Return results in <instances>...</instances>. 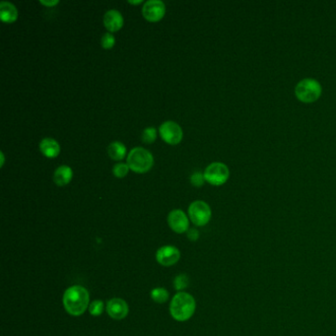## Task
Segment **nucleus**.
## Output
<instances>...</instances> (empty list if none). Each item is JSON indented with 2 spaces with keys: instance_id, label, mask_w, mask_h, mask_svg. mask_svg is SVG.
<instances>
[{
  "instance_id": "nucleus-1",
  "label": "nucleus",
  "mask_w": 336,
  "mask_h": 336,
  "mask_svg": "<svg viewBox=\"0 0 336 336\" xmlns=\"http://www.w3.org/2000/svg\"><path fill=\"white\" fill-rule=\"evenodd\" d=\"M90 296L87 289L74 285L67 289L63 295V306L66 312L73 316L83 314L89 309Z\"/></svg>"
},
{
  "instance_id": "nucleus-2",
  "label": "nucleus",
  "mask_w": 336,
  "mask_h": 336,
  "mask_svg": "<svg viewBox=\"0 0 336 336\" xmlns=\"http://www.w3.org/2000/svg\"><path fill=\"white\" fill-rule=\"evenodd\" d=\"M195 308V300L191 294L179 292L171 302L170 312L174 320L178 322H185L193 315Z\"/></svg>"
},
{
  "instance_id": "nucleus-3",
  "label": "nucleus",
  "mask_w": 336,
  "mask_h": 336,
  "mask_svg": "<svg viewBox=\"0 0 336 336\" xmlns=\"http://www.w3.org/2000/svg\"><path fill=\"white\" fill-rule=\"evenodd\" d=\"M322 85L313 78L303 79L295 87V95L297 99L305 104H311L318 101L322 96Z\"/></svg>"
},
{
  "instance_id": "nucleus-4",
  "label": "nucleus",
  "mask_w": 336,
  "mask_h": 336,
  "mask_svg": "<svg viewBox=\"0 0 336 336\" xmlns=\"http://www.w3.org/2000/svg\"><path fill=\"white\" fill-rule=\"evenodd\" d=\"M153 164V155L142 147L133 148L127 155V165L135 173H146L152 168Z\"/></svg>"
},
{
  "instance_id": "nucleus-5",
  "label": "nucleus",
  "mask_w": 336,
  "mask_h": 336,
  "mask_svg": "<svg viewBox=\"0 0 336 336\" xmlns=\"http://www.w3.org/2000/svg\"><path fill=\"white\" fill-rule=\"evenodd\" d=\"M205 180L213 185H222L224 184L230 177L229 168L221 162L211 163L205 169Z\"/></svg>"
},
{
  "instance_id": "nucleus-6",
  "label": "nucleus",
  "mask_w": 336,
  "mask_h": 336,
  "mask_svg": "<svg viewBox=\"0 0 336 336\" xmlns=\"http://www.w3.org/2000/svg\"><path fill=\"white\" fill-rule=\"evenodd\" d=\"M189 215L192 223L196 226H205L211 219V208L205 201H193L189 207Z\"/></svg>"
},
{
  "instance_id": "nucleus-7",
  "label": "nucleus",
  "mask_w": 336,
  "mask_h": 336,
  "mask_svg": "<svg viewBox=\"0 0 336 336\" xmlns=\"http://www.w3.org/2000/svg\"><path fill=\"white\" fill-rule=\"evenodd\" d=\"M159 132L162 139L169 144H179L183 136L181 127L173 120L163 122L159 127Z\"/></svg>"
},
{
  "instance_id": "nucleus-8",
  "label": "nucleus",
  "mask_w": 336,
  "mask_h": 336,
  "mask_svg": "<svg viewBox=\"0 0 336 336\" xmlns=\"http://www.w3.org/2000/svg\"><path fill=\"white\" fill-rule=\"evenodd\" d=\"M166 12V5L161 0H148L142 7V14L145 19L150 22L161 20Z\"/></svg>"
},
{
  "instance_id": "nucleus-9",
  "label": "nucleus",
  "mask_w": 336,
  "mask_h": 336,
  "mask_svg": "<svg viewBox=\"0 0 336 336\" xmlns=\"http://www.w3.org/2000/svg\"><path fill=\"white\" fill-rule=\"evenodd\" d=\"M168 223L170 228L178 234L185 233L190 228L189 218L185 215V213L180 209L172 210L169 213Z\"/></svg>"
},
{
  "instance_id": "nucleus-10",
  "label": "nucleus",
  "mask_w": 336,
  "mask_h": 336,
  "mask_svg": "<svg viewBox=\"0 0 336 336\" xmlns=\"http://www.w3.org/2000/svg\"><path fill=\"white\" fill-rule=\"evenodd\" d=\"M180 258V252L176 247L164 246L156 252V260L163 266H172Z\"/></svg>"
},
{
  "instance_id": "nucleus-11",
  "label": "nucleus",
  "mask_w": 336,
  "mask_h": 336,
  "mask_svg": "<svg viewBox=\"0 0 336 336\" xmlns=\"http://www.w3.org/2000/svg\"><path fill=\"white\" fill-rule=\"evenodd\" d=\"M128 305L127 303L120 298H114L107 304V312L108 315L117 321L123 320L128 314Z\"/></svg>"
},
{
  "instance_id": "nucleus-12",
  "label": "nucleus",
  "mask_w": 336,
  "mask_h": 336,
  "mask_svg": "<svg viewBox=\"0 0 336 336\" xmlns=\"http://www.w3.org/2000/svg\"><path fill=\"white\" fill-rule=\"evenodd\" d=\"M104 25L109 32H117L123 26V17L119 10L110 9L104 15Z\"/></svg>"
},
{
  "instance_id": "nucleus-13",
  "label": "nucleus",
  "mask_w": 336,
  "mask_h": 336,
  "mask_svg": "<svg viewBox=\"0 0 336 336\" xmlns=\"http://www.w3.org/2000/svg\"><path fill=\"white\" fill-rule=\"evenodd\" d=\"M0 17L5 23H13L18 18V10L16 6L8 1L0 2Z\"/></svg>"
},
{
  "instance_id": "nucleus-14",
  "label": "nucleus",
  "mask_w": 336,
  "mask_h": 336,
  "mask_svg": "<svg viewBox=\"0 0 336 336\" xmlns=\"http://www.w3.org/2000/svg\"><path fill=\"white\" fill-rule=\"evenodd\" d=\"M40 150L48 158H55L60 154V146L55 139L47 137L40 142Z\"/></svg>"
},
{
  "instance_id": "nucleus-15",
  "label": "nucleus",
  "mask_w": 336,
  "mask_h": 336,
  "mask_svg": "<svg viewBox=\"0 0 336 336\" xmlns=\"http://www.w3.org/2000/svg\"><path fill=\"white\" fill-rule=\"evenodd\" d=\"M72 169L70 168L69 166H67V165H61L54 171L53 181L58 185L63 186V185H66L67 183L70 182V180H72Z\"/></svg>"
},
{
  "instance_id": "nucleus-16",
  "label": "nucleus",
  "mask_w": 336,
  "mask_h": 336,
  "mask_svg": "<svg viewBox=\"0 0 336 336\" xmlns=\"http://www.w3.org/2000/svg\"><path fill=\"white\" fill-rule=\"evenodd\" d=\"M108 154L114 160H122L126 154V146L120 141H114L108 146Z\"/></svg>"
},
{
  "instance_id": "nucleus-17",
  "label": "nucleus",
  "mask_w": 336,
  "mask_h": 336,
  "mask_svg": "<svg viewBox=\"0 0 336 336\" xmlns=\"http://www.w3.org/2000/svg\"><path fill=\"white\" fill-rule=\"evenodd\" d=\"M150 296L152 298V300L156 302L158 304H164L165 302H167L169 299V292L164 288H154L151 293Z\"/></svg>"
},
{
  "instance_id": "nucleus-18",
  "label": "nucleus",
  "mask_w": 336,
  "mask_h": 336,
  "mask_svg": "<svg viewBox=\"0 0 336 336\" xmlns=\"http://www.w3.org/2000/svg\"><path fill=\"white\" fill-rule=\"evenodd\" d=\"M129 171V167L125 163H118L114 166L113 173L117 178H124Z\"/></svg>"
},
{
  "instance_id": "nucleus-19",
  "label": "nucleus",
  "mask_w": 336,
  "mask_h": 336,
  "mask_svg": "<svg viewBox=\"0 0 336 336\" xmlns=\"http://www.w3.org/2000/svg\"><path fill=\"white\" fill-rule=\"evenodd\" d=\"M157 129L155 127H147L142 132V140L145 143H153L156 140Z\"/></svg>"
},
{
  "instance_id": "nucleus-20",
  "label": "nucleus",
  "mask_w": 336,
  "mask_h": 336,
  "mask_svg": "<svg viewBox=\"0 0 336 336\" xmlns=\"http://www.w3.org/2000/svg\"><path fill=\"white\" fill-rule=\"evenodd\" d=\"M104 312V303L101 300H96L92 302L89 305V312L94 315L99 316Z\"/></svg>"
},
{
  "instance_id": "nucleus-21",
  "label": "nucleus",
  "mask_w": 336,
  "mask_h": 336,
  "mask_svg": "<svg viewBox=\"0 0 336 336\" xmlns=\"http://www.w3.org/2000/svg\"><path fill=\"white\" fill-rule=\"evenodd\" d=\"M115 44H116V38L110 32L104 34V36H102L101 45L105 49H110L115 46Z\"/></svg>"
},
{
  "instance_id": "nucleus-22",
  "label": "nucleus",
  "mask_w": 336,
  "mask_h": 336,
  "mask_svg": "<svg viewBox=\"0 0 336 336\" xmlns=\"http://www.w3.org/2000/svg\"><path fill=\"white\" fill-rule=\"evenodd\" d=\"M189 282H190L189 277L186 276L185 274H180L175 278L174 285H175V288L177 289L178 291H181L188 287Z\"/></svg>"
},
{
  "instance_id": "nucleus-23",
  "label": "nucleus",
  "mask_w": 336,
  "mask_h": 336,
  "mask_svg": "<svg viewBox=\"0 0 336 336\" xmlns=\"http://www.w3.org/2000/svg\"><path fill=\"white\" fill-rule=\"evenodd\" d=\"M204 174L201 172H194L191 176V182L194 186H201L204 183Z\"/></svg>"
},
{
  "instance_id": "nucleus-24",
  "label": "nucleus",
  "mask_w": 336,
  "mask_h": 336,
  "mask_svg": "<svg viewBox=\"0 0 336 336\" xmlns=\"http://www.w3.org/2000/svg\"><path fill=\"white\" fill-rule=\"evenodd\" d=\"M188 238L190 240L194 241V240H197V239L199 238V233L197 230L195 229H189L188 231Z\"/></svg>"
},
{
  "instance_id": "nucleus-25",
  "label": "nucleus",
  "mask_w": 336,
  "mask_h": 336,
  "mask_svg": "<svg viewBox=\"0 0 336 336\" xmlns=\"http://www.w3.org/2000/svg\"><path fill=\"white\" fill-rule=\"evenodd\" d=\"M60 1L59 0H51V1H46V0H41V3L46 5V6H53L57 5Z\"/></svg>"
},
{
  "instance_id": "nucleus-26",
  "label": "nucleus",
  "mask_w": 336,
  "mask_h": 336,
  "mask_svg": "<svg viewBox=\"0 0 336 336\" xmlns=\"http://www.w3.org/2000/svg\"><path fill=\"white\" fill-rule=\"evenodd\" d=\"M128 2L132 3V4H139V3H141L142 1H141V0H138V1H132V0H129Z\"/></svg>"
},
{
  "instance_id": "nucleus-27",
  "label": "nucleus",
  "mask_w": 336,
  "mask_h": 336,
  "mask_svg": "<svg viewBox=\"0 0 336 336\" xmlns=\"http://www.w3.org/2000/svg\"><path fill=\"white\" fill-rule=\"evenodd\" d=\"M1 159H2V166H3V163H4V154H3V152H1Z\"/></svg>"
}]
</instances>
